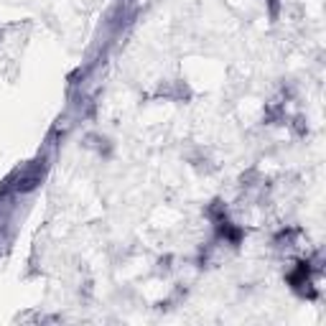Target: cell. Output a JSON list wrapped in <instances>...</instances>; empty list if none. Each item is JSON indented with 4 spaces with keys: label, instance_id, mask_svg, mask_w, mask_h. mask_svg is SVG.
<instances>
[{
    "label": "cell",
    "instance_id": "obj_2",
    "mask_svg": "<svg viewBox=\"0 0 326 326\" xmlns=\"http://www.w3.org/2000/svg\"><path fill=\"white\" fill-rule=\"evenodd\" d=\"M290 125H293L296 135H306V130H308V127H306V120H303V117H293V122H290Z\"/></svg>",
    "mask_w": 326,
    "mask_h": 326
},
{
    "label": "cell",
    "instance_id": "obj_1",
    "mask_svg": "<svg viewBox=\"0 0 326 326\" xmlns=\"http://www.w3.org/2000/svg\"><path fill=\"white\" fill-rule=\"evenodd\" d=\"M207 219L212 222V224H217V222H222V219H227V207H224V202H219V199H214L209 207H207Z\"/></svg>",
    "mask_w": 326,
    "mask_h": 326
}]
</instances>
